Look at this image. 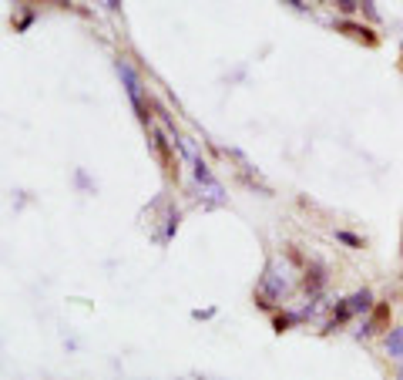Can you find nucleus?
Segmentation results:
<instances>
[{"label": "nucleus", "instance_id": "8", "mask_svg": "<svg viewBox=\"0 0 403 380\" xmlns=\"http://www.w3.org/2000/svg\"><path fill=\"white\" fill-rule=\"evenodd\" d=\"M323 286H326V273H323V266H313V269L306 273V289H309V296H320V293H323Z\"/></svg>", "mask_w": 403, "mask_h": 380}, {"label": "nucleus", "instance_id": "11", "mask_svg": "<svg viewBox=\"0 0 403 380\" xmlns=\"http://www.w3.org/2000/svg\"><path fill=\"white\" fill-rule=\"evenodd\" d=\"M155 149H158V155H161L165 162H172V158H168V145H165V135H155Z\"/></svg>", "mask_w": 403, "mask_h": 380}, {"label": "nucleus", "instance_id": "14", "mask_svg": "<svg viewBox=\"0 0 403 380\" xmlns=\"http://www.w3.org/2000/svg\"><path fill=\"white\" fill-rule=\"evenodd\" d=\"M61 3H71V0H61Z\"/></svg>", "mask_w": 403, "mask_h": 380}, {"label": "nucleus", "instance_id": "5", "mask_svg": "<svg viewBox=\"0 0 403 380\" xmlns=\"http://www.w3.org/2000/svg\"><path fill=\"white\" fill-rule=\"evenodd\" d=\"M336 30L340 34H350L356 41H363V44H377V34L370 30L366 24H353V21H336Z\"/></svg>", "mask_w": 403, "mask_h": 380}, {"label": "nucleus", "instance_id": "10", "mask_svg": "<svg viewBox=\"0 0 403 380\" xmlns=\"http://www.w3.org/2000/svg\"><path fill=\"white\" fill-rule=\"evenodd\" d=\"M336 239H340V243H346L350 249H363V239H360V236H353V232H336Z\"/></svg>", "mask_w": 403, "mask_h": 380}, {"label": "nucleus", "instance_id": "2", "mask_svg": "<svg viewBox=\"0 0 403 380\" xmlns=\"http://www.w3.org/2000/svg\"><path fill=\"white\" fill-rule=\"evenodd\" d=\"M115 71H118V77H121V84H125V91H128V98H131V104H135V111H138V118H141V122H148V108H145L141 77L135 75V68L128 64L125 57H118V61H115Z\"/></svg>", "mask_w": 403, "mask_h": 380}, {"label": "nucleus", "instance_id": "7", "mask_svg": "<svg viewBox=\"0 0 403 380\" xmlns=\"http://www.w3.org/2000/svg\"><path fill=\"white\" fill-rule=\"evenodd\" d=\"M383 347H386V354L393 357V360H403V327H393L386 336H383Z\"/></svg>", "mask_w": 403, "mask_h": 380}, {"label": "nucleus", "instance_id": "13", "mask_svg": "<svg viewBox=\"0 0 403 380\" xmlns=\"http://www.w3.org/2000/svg\"><path fill=\"white\" fill-rule=\"evenodd\" d=\"M104 7H108V10H118V7H121V0H104Z\"/></svg>", "mask_w": 403, "mask_h": 380}, {"label": "nucleus", "instance_id": "3", "mask_svg": "<svg viewBox=\"0 0 403 380\" xmlns=\"http://www.w3.org/2000/svg\"><path fill=\"white\" fill-rule=\"evenodd\" d=\"M192 172H195V182L202 185V192H205V199L208 205H222L226 202V192H222V182L212 175V169L202 162L199 155H192Z\"/></svg>", "mask_w": 403, "mask_h": 380}, {"label": "nucleus", "instance_id": "6", "mask_svg": "<svg viewBox=\"0 0 403 380\" xmlns=\"http://www.w3.org/2000/svg\"><path fill=\"white\" fill-rule=\"evenodd\" d=\"M346 306H350L353 316H360V313H370L377 303H373V293L370 289H356L353 296H346Z\"/></svg>", "mask_w": 403, "mask_h": 380}, {"label": "nucleus", "instance_id": "4", "mask_svg": "<svg viewBox=\"0 0 403 380\" xmlns=\"http://www.w3.org/2000/svg\"><path fill=\"white\" fill-rule=\"evenodd\" d=\"M386 323H390V306H386V303H377L373 310H370V320H366L363 327L356 330V336L363 340V336H370V333H380V330L386 327Z\"/></svg>", "mask_w": 403, "mask_h": 380}, {"label": "nucleus", "instance_id": "9", "mask_svg": "<svg viewBox=\"0 0 403 380\" xmlns=\"http://www.w3.org/2000/svg\"><path fill=\"white\" fill-rule=\"evenodd\" d=\"M302 316H306V313H279L276 320H273V327H276L279 333H282V330H293L302 320Z\"/></svg>", "mask_w": 403, "mask_h": 380}, {"label": "nucleus", "instance_id": "1", "mask_svg": "<svg viewBox=\"0 0 403 380\" xmlns=\"http://www.w3.org/2000/svg\"><path fill=\"white\" fill-rule=\"evenodd\" d=\"M286 296H289V279H286V273H279V266H269L259 279V303L273 306L282 303Z\"/></svg>", "mask_w": 403, "mask_h": 380}, {"label": "nucleus", "instance_id": "12", "mask_svg": "<svg viewBox=\"0 0 403 380\" xmlns=\"http://www.w3.org/2000/svg\"><path fill=\"white\" fill-rule=\"evenodd\" d=\"M336 7H340V14H353L360 7V0H336Z\"/></svg>", "mask_w": 403, "mask_h": 380}]
</instances>
